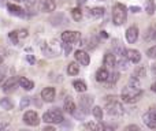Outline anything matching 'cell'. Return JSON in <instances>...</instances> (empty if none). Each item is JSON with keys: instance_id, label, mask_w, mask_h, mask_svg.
Listing matches in <instances>:
<instances>
[{"instance_id": "30bf717a", "label": "cell", "mask_w": 156, "mask_h": 131, "mask_svg": "<svg viewBox=\"0 0 156 131\" xmlns=\"http://www.w3.org/2000/svg\"><path fill=\"white\" fill-rule=\"evenodd\" d=\"M55 96H56V90L52 86H48V88H44L43 91H41V98L45 102H52L55 100Z\"/></svg>"}, {"instance_id": "5b68a950", "label": "cell", "mask_w": 156, "mask_h": 131, "mask_svg": "<svg viewBox=\"0 0 156 131\" xmlns=\"http://www.w3.org/2000/svg\"><path fill=\"white\" fill-rule=\"evenodd\" d=\"M60 38H62V41L65 44H73V43H77V41L81 38V33L73 32V30H66V32L62 33Z\"/></svg>"}, {"instance_id": "ab89813d", "label": "cell", "mask_w": 156, "mask_h": 131, "mask_svg": "<svg viewBox=\"0 0 156 131\" xmlns=\"http://www.w3.org/2000/svg\"><path fill=\"white\" fill-rule=\"evenodd\" d=\"M151 71H152V74H154L155 77H156V63H155V64H152V67H151Z\"/></svg>"}, {"instance_id": "d6a6232c", "label": "cell", "mask_w": 156, "mask_h": 131, "mask_svg": "<svg viewBox=\"0 0 156 131\" xmlns=\"http://www.w3.org/2000/svg\"><path fill=\"white\" fill-rule=\"evenodd\" d=\"M126 59H127V57H126ZM126 59H123V57H121V59H119L118 64H119V67H121V70H126L127 68V60Z\"/></svg>"}, {"instance_id": "44dd1931", "label": "cell", "mask_w": 156, "mask_h": 131, "mask_svg": "<svg viewBox=\"0 0 156 131\" xmlns=\"http://www.w3.org/2000/svg\"><path fill=\"white\" fill-rule=\"evenodd\" d=\"M89 14H90V16H93V18H101V16L104 15V8L103 7H93L89 10Z\"/></svg>"}, {"instance_id": "f1b7e54d", "label": "cell", "mask_w": 156, "mask_h": 131, "mask_svg": "<svg viewBox=\"0 0 156 131\" xmlns=\"http://www.w3.org/2000/svg\"><path fill=\"white\" fill-rule=\"evenodd\" d=\"M71 16H73L76 21H81L82 19V11L80 8H73L71 10Z\"/></svg>"}, {"instance_id": "836d02e7", "label": "cell", "mask_w": 156, "mask_h": 131, "mask_svg": "<svg viewBox=\"0 0 156 131\" xmlns=\"http://www.w3.org/2000/svg\"><path fill=\"white\" fill-rule=\"evenodd\" d=\"M152 37H156V33H154V29H149L148 33L145 34V40H151Z\"/></svg>"}, {"instance_id": "9c48e42d", "label": "cell", "mask_w": 156, "mask_h": 131, "mask_svg": "<svg viewBox=\"0 0 156 131\" xmlns=\"http://www.w3.org/2000/svg\"><path fill=\"white\" fill-rule=\"evenodd\" d=\"M143 122L145 123L147 127H149V129H152V130H156V112L149 111V112L144 113Z\"/></svg>"}, {"instance_id": "603a6c76", "label": "cell", "mask_w": 156, "mask_h": 131, "mask_svg": "<svg viewBox=\"0 0 156 131\" xmlns=\"http://www.w3.org/2000/svg\"><path fill=\"white\" fill-rule=\"evenodd\" d=\"M0 107H2L3 109H5V111H10V109H12L14 108V102L11 101L10 98H2L0 100Z\"/></svg>"}, {"instance_id": "1f68e13d", "label": "cell", "mask_w": 156, "mask_h": 131, "mask_svg": "<svg viewBox=\"0 0 156 131\" xmlns=\"http://www.w3.org/2000/svg\"><path fill=\"white\" fill-rule=\"evenodd\" d=\"M29 104H30V98H29V97H25V98H22L21 104H19V108H21V109H23V108H26Z\"/></svg>"}, {"instance_id": "7402d4cb", "label": "cell", "mask_w": 156, "mask_h": 131, "mask_svg": "<svg viewBox=\"0 0 156 131\" xmlns=\"http://www.w3.org/2000/svg\"><path fill=\"white\" fill-rule=\"evenodd\" d=\"M73 86H74V89H76L77 91H80V93H83V91H86V83L83 82V81H74L73 82Z\"/></svg>"}, {"instance_id": "3957f363", "label": "cell", "mask_w": 156, "mask_h": 131, "mask_svg": "<svg viewBox=\"0 0 156 131\" xmlns=\"http://www.w3.org/2000/svg\"><path fill=\"white\" fill-rule=\"evenodd\" d=\"M126 18H127V10L123 4L121 3H116L115 5L112 7V22L114 25L116 26H121L126 22Z\"/></svg>"}, {"instance_id": "7dc6e473", "label": "cell", "mask_w": 156, "mask_h": 131, "mask_svg": "<svg viewBox=\"0 0 156 131\" xmlns=\"http://www.w3.org/2000/svg\"><path fill=\"white\" fill-rule=\"evenodd\" d=\"M155 38H156V37H155Z\"/></svg>"}, {"instance_id": "d590c367", "label": "cell", "mask_w": 156, "mask_h": 131, "mask_svg": "<svg viewBox=\"0 0 156 131\" xmlns=\"http://www.w3.org/2000/svg\"><path fill=\"white\" fill-rule=\"evenodd\" d=\"M26 60L30 63V64H33V63H36V57L33 56V55H27V56H26Z\"/></svg>"}, {"instance_id": "f6af8a7d", "label": "cell", "mask_w": 156, "mask_h": 131, "mask_svg": "<svg viewBox=\"0 0 156 131\" xmlns=\"http://www.w3.org/2000/svg\"><path fill=\"white\" fill-rule=\"evenodd\" d=\"M15 2H21V0H15Z\"/></svg>"}, {"instance_id": "ee69618b", "label": "cell", "mask_w": 156, "mask_h": 131, "mask_svg": "<svg viewBox=\"0 0 156 131\" xmlns=\"http://www.w3.org/2000/svg\"><path fill=\"white\" fill-rule=\"evenodd\" d=\"M0 64H2V57H0Z\"/></svg>"}, {"instance_id": "7bdbcfd3", "label": "cell", "mask_w": 156, "mask_h": 131, "mask_svg": "<svg viewBox=\"0 0 156 131\" xmlns=\"http://www.w3.org/2000/svg\"><path fill=\"white\" fill-rule=\"evenodd\" d=\"M0 3H2V4H3V3H4V0H0Z\"/></svg>"}, {"instance_id": "2e32d148", "label": "cell", "mask_w": 156, "mask_h": 131, "mask_svg": "<svg viewBox=\"0 0 156 131\" xmlns=\"http://www.w3.org/2000/svg\"><path fill=\"white\" fill-rule=\"evenodd\" d=\"M7 10H8V12L12 14V15H15V16H25V14H26L23 8L18 4H8Z\"/></svg>"}, {"instance_id": "7a4b0ae2", "label": "cell", "mask_w": 156, "mask_h": 131, "mask_svg": "<svg viewBox=\"0 0 156 131\" xmlns=\"http://www.w3.org/2000/svg\"><path fill=\"white\" fill-rule=\"evenodd\" d=\"M105 111H107L108 115L114 116V118H119V116H122L125 112L122 104L116 100V97H114V96L105 97Z\"/></svg>"}, {"instance_id": "6da1fadb", "label": "cell", "mask_w": 156, "mask_h": 131, "mask_svg": "<svg viewBox=\"0 0 156 131\" xmlns=\"http://www.w3.org/2000/svg\"><path fill=\"white\" fill-rule=\"evenodd\" d=\"M141 96H143V90L140 88H136V86L132 85L123 88V90L121 93L122 101L126 102V104H134V102H137L140 100Z\"/></svg>"}, {"instance_id": "4fadbf2b", "label": "cell", "mask_w": 156, "mask_h": 131, "mask_svg": "<svg viewBox=\"0 0 156 131\" xmlns=\"http://www.w3.org/2000/svg\"><path fill=\"white\" fill-rule=\"evenodd\" d=\"M138 38V29L137 26H130L126 30V40L129 44H134Z\"/></svg>"}, {"instance_id": "5bb4252c", "label": "cell", "mask_w": 156, "mask_h": 131, "mask_svg": "<svg viewBox=\"0 0 156 131\" xmlns=\"http://www.w3.org/2000/svg\"><path fill=\"white\" fill-rule=\"evenodd\" d=\"M63 109H65V112L70 113V115H74V113L77 112L76 102L73 101V98H71V97H67V98L65 100V104H63Z\"/></svg>"}, {"instance_id": "8992f818", "label": "cell", "mask_w": 156, "mask_h": 131, "mask_svg": "<svg viewBox=\"0 0 156 131\" xmlns=\"http://www.w3.org/2000/svg\"><path fill=\"white\" fill-rule=\"evenodd\" d=\"M23 123L27 126H38L40 123V118H38L37 112L36 111H26L23 115Z\"/></svg>"}, {"instance_id": "9a60e30c", "label": "cell", "mask_w": 156, "mask_h": 131, "mask_svg": "<svg viewBox=\"0 0 156 131\" xmlns=\"http://www.w3.org/2000/svg\"><path fill=\"white\" fill-rule=\"evenodd\" d=\"M126 57L129 62L132 63H138L141 60V53L137 49H127L126 51Z\"/></svg>"}, {"instance_id": "f35d334b", "label": "cell", "mask_w": 156, "mask_h": 131, "mask_svg": "<svg viewBox=\"0 0 156 131\" xmlns=\"http://www.w3.org/2000/svg\"><path fill=\"white\" fill-rule=\"evenodd\" d=\"M41 131H56V130H55L52 126H47V127H44V129L41 130Z\"/></svg>"}, {"instance_id": "277c9868", "label": "cell", "mask_w": 156, "mask_h": 131, "mask_svg": "<svg viewBox=\"0 0 156 131\" xmlns=\"http://www.w3.org/2000/svg\"><path fill=\"white\" fill-rule=\"evenodd\" d=\"M63 120H65L63 113H62V111L58 109V108H52V109L47 111V112L43 115V122H45V123L62 124Z\"/></svg>"}, {"instance_id": "e0dca14e", "label": "cell", "mask_w": 156, "mask_h": 131, "mask_svg": "<svg viewBox=\"0 0 156 131\" xmlns=\"http://www.w3.org/2000/svg\"><path fill=\"white\" fill-rule=\"evenodd\" d=\"M103 63H104L105 67L108 68H114L116 66V59H115V55L111 53V52H107L104 55V59H103Z\"/></svg>"}, {"instance_id": "74e56055", "label": "cell", "mask_w": 156, "mask_h": 131, "mask_svg": "<svg viewBox=\"0 0 156 131\" xmlns=\"http://www.w3.org/2000/svg\"><path fill=\"white\" fill-rule=\"evenodd\" d=\"M130 11H132V12H140L141 8L140 7H134V5H133V7H130Z\"/></svg>"}, {"instance_id": "ba28073f", "label": "cell", "mask_w": 156, "mask_h": 131, "mask_svg": "<svg viewBox=\"0 0 156 131\" xmlns=\"http://www.w3.org/2000/svg\"><path fill=\"white\" fill-rule=\"evenodd\" d=\"M19 85V78L16 77H11L10 79L7 81V82L3 85V91H4L5 94H10V93H14V91L16 90V88H18Z\"/></svg>"}, {"instance_id": "8d00e7d4", "label": "cell", "mask_w": 156, "mask_h": 131, "mask_svg": "<svg viewBox=\"0 0 156 131\" xmlns=\"http://www.w3.org/2000/svg\"><path fill=\"white\" fill-rule=\"evenodd\" d=\"M34 3H36V0H25V4H26L27 7H32Z\"/></svg>"}, {"instance_id": "ac0fdd59", "label": "cell", "mask_w": 156, "mask_h": 131, "mask_svg": "<svg viewBox=\"0 0 156 131\" xmlns=\"http://www.w3.org/2000/svg\"><path fill=\"white\" fill-rule=\"evenodd\" d=\"M108 77H110V72H108L107 67H101V68L97 70V72H96V81L97 82H107Z\"/></svg>"}, {"instance_id": "cb8c5ba5", "label": "cell", "mask_w": 156, "mask_h": 131, "mask_svg": "<svg viewBox=\"0 0 156 131\" xmlns=\"http://www.w3.org/2000/svg\"><path fill=\"white\" fill-rule=\"evenodd\" d=\"M145 10H147V12H148L149 15H154L155 11H156V3L154 2V0H147Z\"/></svg>"}, {"instance_id": "484cf974", "label": "cell", "mask_w": 156, "mask_h": 131, "mask_svg": "<svg viewBox=\"0 0 156 131\" xmlns=\"http://www.w3.org/2000/svg\"><path fill=\"white\" fill-rule=\"evenodd\" d=\"M118 79H119V74H118V72H112V74H110V77H108V79H107V88L114 86Z\"/></svg>"}, {"instance_id": "7c38bea8", "label": "cell", "mask_w": 156, "mask_h": 131, "mask_svg": "<svg viewBox=\"0 0 156 131\" xmlns=\"http://www.w3.org/2000/svg\"><path fill=\"white\" fill-rule=\"evenodd\" d=\"M56 8L55 0H40V10L43 12H54Z\"/></svg>"}, {"instance_id": "52a82bcc", "label": "cell", "mask_w": 156, "mask_h": 131, "mask_svg": "<svg viewBox=\"0 0 156 131\" xmlns=\"http://www.w3.org/2000/svg\"><path fill=\"white\" fill-rule=\"evenodd\" d=\"M78 104H80V108L83 113H89L90 112L92 104H93V97L92 96H81L80 100H78Z\"/></svg>"}, {"instance_id": "f546056e", "label": "cell", "mask_w": 156, "mask_h": 131, "mask_svg": "<svg viewBox=\"0 0 156 131\" xmlns=\"http://www.w3.org/2000/svg\"><path fill=\"white\" fill-rule=\"evenodd\" d=\"M134 75H136L137 78H143V77H145V68H144V67H138V68L136 70Z\"/></svg>"}, {"instance_id": "ffe728a7", "label": "cell", "mask_w": 156, "mask_h": 131, "mask_svg": "<svg viewBox=\"0 0 156 131\" xmlns=\"http://www.w3.org/2000/svg\"><path fill=\"white\" fill-rule=\"evenodd\" d=\"M49 21H51V23L54 25V26H60V25H62V22H63V23H67V19H66V16L62 15V14H58V15H55L54 18H51Z\"/></svg>"}, {"instance_id": "e575fe53", "label": "cell", "mask_w": 156, "mask_h": 131, "mask_svg": "<svg viewBox=\"0 0 156 131\" xmlns=\"http://www.w3.org/2000/svg\"><path fill=\"white\" fill-rule=\"evenodd\" d=\"M126 131H141L140 127L136 126V124H130V126L126 127Z\"/></svg>"}, {"instance_id": "bcb514c9", "label": "cell", "mask_w": 156, "mask_h": 131, "mask_svg": "<svg viewBox=\"0 0 156 131\" xmlns=\"http://www.w3.org/2000/svg\"><path fill=\"white\" fill-rule=\"evenodd\" d=\"M21 131H27V130H21Z\"/></svg>"}, {"instance_id": "d4e9b609", "label": "cell", "mask_w": 156, "mask_h": 131, "mask_svg": "<svg viewBox=\"0 0 156 131\" xmlns=\"http://www.w3.org/2000/svg\"><path fill=\"white\" fill-rule=\"evenodd\" d=\"M78 72H80V66H78L76 62L70 63V64L67 66V74L69 75H77Z\"/></svg>"}, {"instance_id": "4316f807", "label": "cell", "mask_w": 156, "mask_h": 131, "mask_svg": "<svg viewBox=\"0 0 156 131\" xmlns=\"http://www.w3.org/2000/svg\"><path fill=\"white\" fill-rule=\"evenodd\" d=\"M92 113H93L96 120H101L103 119V109L100 107H93L92 108Z\"/></svg>"}, {"instance_id": "8fae6325", "label": "cell", "mask_w": 156, "mask_h": 131, "mask_svg": "<svg viewBox=\"0 0 156 131\" xmlns=\"http://www.w3.org/2000/svg\"><path fill=\"white\" fill-rule=\"evenodd\" d=\"M74 56H76V60L81 66H89V63H90V57H89V55L85 51L78 49V51H76Z\"/></svg>"}, {"instance_id": "b9f144b4", "label": "cell", "mask_w": 156, "mask_h": 131, "mask_svg": "<svg viewBox=\"0 0 156 131\" xmlns=\"http://www.w3.org/2000/svg\"><path fill=\"white\" fill-rule=\"evenodd\" d=\"M151 89H152V91H155V93H156V82H155V83H152Z\"/></svg>"}, {"instance_id": "60d3db41", "label": "cell", "mask_w": 156, "mask_h": 131, "mask_svg": "<svg viewBox=\"0 0 156 131\" xmlns=\"http://www.w3.org/2000/svg\"><path fill=\"white\" fill-rule=\"evenodd\" d=\"M3 79H4V71L0 74V85H2V82H3Z\"/></svg>"}, {"instance_id": "83f0119b", "label": "cell", "mask_w": 156, "mask_h": 131, "mask_svg": "<svg viewBox=\"0 0 156 131\" xmlns=\"http://www.w3.org/2000/svg\"><path fill=\"white\" fill-rule=\"evenodd\" d=\"M8 38H10V41L12 44H18L19 43V36H18V30H14V32H11L10 34H8Z\"/></svg>"}, {"instance_id": "4dcf8cb0", "label": "cell", "mask_w": 156, "mask_h": 131, "mask_svg": "<svg viewBox=\"0 0 156 131\" xmlns=\"http://www.w3.org/2000/svg\"><path fill=\"white\" fill-rule=\"evenodd\" d=\"M147 55H148V57H151V59H156V45L149 48L148 51H147Z\"/></svg>"}, {"instance_id": "d6986e66", "label": "cell", "mask_w": 156, "mask_h": 131, "mask_svg": "<svg viewBox=\"0 0 156 131\" xmlns=\"http://www.w3.org/2000/svg\"><path fill=\"white\" fill-rule=\"evenodd\" d=\"M19 85H21L22 89H25V90H33V88H34V82L30 79H27L26 77H19Z\"/></svg>"}]
</instances>
